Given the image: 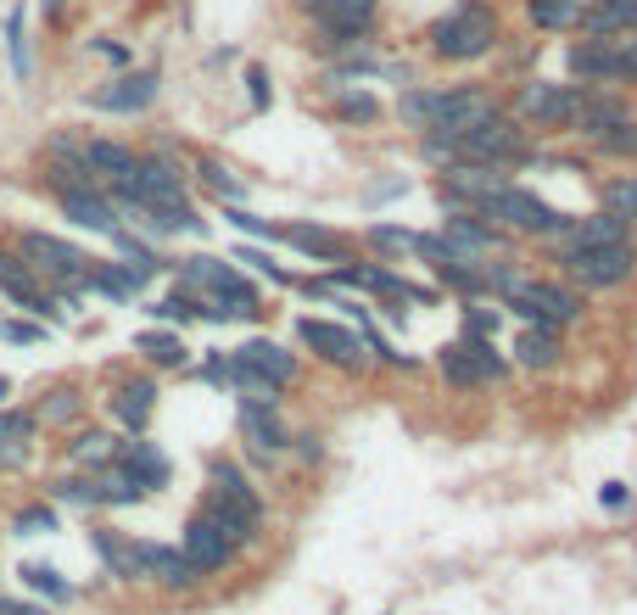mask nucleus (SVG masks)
<instances>
[{
  "mask_svg": "<svg viewBox=\"0 0 637 615\" xmlns=\"http://www.w3.org/2000/svg\"><path fill=\"white\" fill-rule=\"evenodd\" d=\"M470 218H498V224L526 229V235H559V229H565V218H559L548 202H536L531 191H515V185H504V191L470 202Z\"/></svg>",
  "mask_w": 637,
  "mask_h": 615,
  "instance_id": "obj_7",
  "label": "nucleus"
},
{
  "mask_svg": "<svg viewBox=\"0 0 637 615\" xmlns=\"http://www.w3.org/2000/svg\"><path fill=\"white\" fill-rule=\"evenodd\" d=\"M39 532H57V509L51 504H28L12 515V537H39Z\"/></svg>",
  "mask_w": 637,
  "mask_h": 615,
  "instance_id": "obj_33",
  "label": "nucleus"
},
{
  "mask_svg": "<svg viewBox=\"0 0 637 615\" xmlns=\"http://www.w3.org/2000/svg\"><path fill=\"white\" fill-rule=\"evenodd\" d=\"M593 146H599V152H610V157H637V118H626V123H615V129L593 134Z\"/></svg>",
  "mask_w": 637,
  "mask_h": 615,
  "instance_id": "obj_34",
  "label": "nucleus"
},
{
  "mask_svg": "<svg viewBox=\"0 0 637 615\" xmlns=\"http://www.w3.org/2000/svg\"><path fill=\"white\" fill-rule=\"evenodd\" d=\"M576 107H581V90L576 84H526L520 113L536 123H554V129H576Z\"/></svg>",
  "mask_w": 637,
  "mask_h": 615,
  "instance_id": "obj_12",
  "label": "nucleus"
},
{
  "mask_svg": "<svg viewBox=\"0 0 637 615\" xmlns=\"http://www.w3.org/2000/svg\"><path fill=\"white\" fill-rule=\"evenodd\" d=\"M493 286L515 303V314H526L531 324H543V330H565L581 319V297L554 286V280H520L509 269H493Z\"/></svg>",
  "mask_w": 637,
  "mask_h": 615,
  "instance_id": "obj_3",
  "label": "nucleus"
},
{
  "mask_svg": "<svg viewBox=\"0 0 637 615\" xmlns=\"http://www.w3.org/2000/svg\"><path fill=\"white\" fill-rule=\"evenodd\" d=\"M581 28L593 34V39H604V34H626V28H637V0H599V7H587V17H581Z\"/></svg>",
  "mask_w": 637,
  "mask_h": 615,
  "instance_id": "obj_24",
  "label": "nucleus"
},
{
  "mask_svg": "<svg viewBox=\"0 0 637 615\" xmlns=\"http://www.w3.org/2000/svg\"><path fill=\"white\" fill-rule=\"evenodd\" d=\"M335 118L369 123V118H380V102L375 96H358V90H335Z\"/></svg>",
  "mask_w": 637,
  "mask_h": 615,
  "instance_id": "obj_35",
  "label": "nucleus"
},
{
  "mask_svg": "<svg viewBox=\"0 0 637 615\" xmlns=\"http://www.w3.org/2000/svg\"><path fill=\"white\" fill-rule=\"evenodd\" d=\"M134 347L152 358V364H163V369H179L185 364V347H179V336H168V330H145Z\"/></svg>",
  "mask_w": 637,
  "mask_h": 615,
  "instance_id": "obj_31",
  "label": "nucleus"
},
{
  "mask_svg": "<svg viewBox=\"0 0 637 615\" xmlns=\"http://www.w3.org/2000/svg\"><path fill=\"white\" fill-rule=\"evenodd\" d=\"M240 431H247V442H258L263 453H280L285 448V431L269 403H240Z\"/></svg>",
  "mask_w": 637,
  "mask_h": 615,
  "instance_id": "obj_25",
  "label": "nucleus"
},
{
  "mask_svg": "<svg viewBox=\"0 0 637 615\" xmlns=\"http://www.w3.org/2000/svg\"><path fill=\"white\" fill-rule=\"evenodd\" d=\"M610 241H626V224L615 213H593L581 224H565L559 229V252H576V247H610Z\"/></svg>",
  "mask_w": 637,
  "mask_h": 615,
  "instance_id": "obj_20",
  "label": "nucleus"
},
{
  "mask_svg": "<svg viewBox=\"0 0 637 615\" xmlns=\"http://www.w3.org/2000/svg\"><path fill=\"white\" fill-rule=\"evenodd\" d=\"M152 314H157V319H213V308H208V303H196V297H185V292H179V297L152 303Z\"/></svg>",
  "mask_w": 637,
  "mask_h": 615,
  "instance_id": "obj_39",
  "label": "nucleus"
},
{
  "mask_svg": "<svg viewBox=\"0 0 637 615\" xmlns=\"http://www.w3.org/2000/svg\"><path fill=\"white\" fill-rule=\"evenodd\" d=\"M515 358H520L526 369H548V364L559 358V336L536 324V330H526V336H515Z\"/></svg>",
  "mask_w": 637,
  "mask_h": 615,
  "instance_id": "obj_27",
  "label": "nucleus"
},
{
  "mask_svg": "<svg viewBox=\"0 0 637 615\" xmlns=\"http://www.w3.org/2000/svg\"><path fill=\"white\" fill-rule=\"evenodd\" d=\"M113 464L123 470V476H129L140 493H152V487H163V482H168V459H163L152 442H123V448L113 453Z\"/></svg>",
  "mask_w": 637,
  "mask_h": 615,
  "instance_id": "obj_18",
  "label": "nucleus"
},
{
  "mask_svg": "<svg viewBox=\"0 0 637 615\" xmlns=\"http://www.w3.org/2000/svg\"><path fill=\"white\" fill-rule=\"evenodd\" d=\"M274 241L303 247V252H314V258H325V263H347V247H341V235L314 229V224H285V229H274Z\"/></svg>",
  "mask_w": 637,
  "mask_h": 615,
  "instance_id": "obj_21",
  "label": "nucleus"
},
{
  "mask_svg": "<svg viewBox=\"0 0 637 615\" xmlns=\"http://www.w3.org/2000/svg\"><path fill=\"white\" fill-rule=\"evenodd\" d=\"M425 146L436 157H459V163H475V168H498V163L526 157V134L498 113V118H486V123H475V129H464L453 140H425Z\"/></svg>",
  "mask_w": 637,
  "mask_h": 615,
  "instance_id": "obj_4",
  "label": "nucleus"
},
{
  "mask_svg": "<svg viewBox=\"0 0 637 615\" xmlns=\"http://www.w3.org/2000/svg\"><path fill=\"white\" fill-rule=\"evenodd\" d=\"M90 102L102 107V113H145V107L157 102V73H129L113 90H95Z\"/></svg>",
  "mask_w": 637,
  "mask_h": 615,
  "instance_id": "obj_19",
  "label": "nucleus"
},
{
  "mask_svg": "<svg viewBox=\"0 0 637 615\" xmlns=\"http://www.w3.org/2000/svg\"><path fill=\"white\" fill-rule=\"evenodd\" d=\"M23 263L45 280H57V286H84V269H90V258L79 247L57 241V235H45V229L23 235Z\"/></svg>",
  "mask_w": 637,
  "mask_h": 615,
  "instance_id": "obj_10",
  "label": "nucleus"
},
{
  "mask_svg": "<svg viewBox=\"0 0 637 615\" xmlns=\"http://www.w3.org/2000/svg\"><path fill=\"white\" fill-rule=\"evenodd\" d=\"M0 336H7V342H45V324H28V319H7V324H0Z\"/></svg>",
  "mask_w": 637,
  "mask_h": 615,
  "instance_id": "obj_42",
  "label": "nucleus"
},
{
  "mask_svg": "<svg viewBox=\"0 0 637 615\" xmlns=\"http://www.w3.org/2000/svg\"><path fill=\"white\" fill-rule=\"evenodd\" d=\"M152 409H157V387H152V381H129V387H118V398H113V414L129 425V431H140V425L152 419Z\"/></svg>",
  "mask_w": 637,
  "mask_h": 615,
  "instance_id": "obj_26",
  "label": "nucleus"
},
{
  "mask_svg": "<svg viewBox=\"0 0 637 615\" xmlns=\"http://www.w3.org/2000/svg\"><path fill=\"white\" fill-rule=\"evenodd\" d=\"M0 615H45L39 604H23V599H0Z\"/></svg>",
  "mask_w": 637,
  "mask_h": 615,
  "instance_id": "obj_44",
  "label": "nucleus"
},
{
  "mask_svg": "<svg viewBox=\"0 0 637 615\" xmlns=\"http://www.w3.org/2000/svg\"><path fill=\"white\" fill-rule=\"evenodd\" d=\"M229 375H252V381H269V387H285L297 375V358L274 342H247L229 353Z\"/></svg>",
  "mask_w": 637,
  "mask_h": 615,
  "instance_id": "obj_13",
  "label": "nucleus"
},
{
  "mask_svg": "<svg viewBox=\"0 0 637 615\" xmlns=\"http://www.w3.org/2000/svg\"><path fill=\"white\" fill-rule=\"evenodd\" d=\"M185 559L208 577V571H224V565L235 559V543L213 527L208 515H190V527H185Z\"/></svg>",
  "mask_w": 637,
  "mask_h": 615,
  "instance_id": "obj_14",
  "label": "nucleus"
},
{
  "mask_svg": "<svg viewBox=\"0 0 637 615\" xmlns=\"http://www.w3.org/2000/svg\"><path fill=\"white\" fill-rule=\"evenodd\" d=\"M570 73L576 79H593V84H615V79H637V28L626 34H604V39H587L570 51Z\"/></svg>",
  "mask_w": 637,
  "mask_h": 615,
  "instance_id": "obj_8",
  "label": "nucleus"
},
{
  "mask_svg": "<svg viewBox=\"0 0 637 615\" xmlns=\"http://www.w3.org/2000/svg\"><path fill=\"white\" fill-rule=\"evenodd\" d=\"M531 17L543 28H576L587 17V0H531Z\"/></svg>",
  "mask_w": 637,
  "mask_h": 615,
  "instance_id": "obj_29",
  "label": "nucleus"
},
{
  "mask_svg": "<svg viewBox=\"0 0 637 615\" xmlns=\"http://www.w3.org/2000/svg\"><path fill=\"white\" fill-rule=\"evenodd\" d=\"M185 286L208 292L213 319H252L258 314V292L247 274H235L224 258H185Z\"/></svg>",
  "mask_w": 637,
  "mask_h": 615,
  "instance_id": "obj_5",
  "label": "nucleus"
},
{
  "mask_svg": "<svg viewBox=\"0 0 637 615\" xmlns=\"http://www.w3.org/2000/svg\"><path fill=\"white\" fill-rule=\"evenodd\" d=\"M7 39H12V73L17 79H28V34H23V7H12V17H7Z\"/></svg>",
  "mask_w": 637,
  "mask_h": 615,
  "instance_id": "obj_38",
  "label": "nucleus"
},
{
  "mask_svg": "<svg viewBox=\"0 0 637 615\" xmlns=\"http://www.w3.org/2000/svg\"><path fill=\"white\" fill-rule=\"evenodd\" d=\"M297 336H303L325 364H341V369H353V364L364 358V342L353 336V330L330 324V319H303V324H297Z\"/></svg>",
  "mask_w": 637,
  "mask_h": 615,
  "instance_id": "obj_15",
  "label": "nucleus"
},
{
  "mask_svg": "<svg viewBox=\"0 0 637 615\" xmlns=\"http://www.w3.org/2000/svg\"><path fill=\"white\" fill-rule=\"evenodd\" d=\"M0 292H7L17 308L39 314V319H57V314H62L51 297H45V292L34 286V269H28L23 258H12V252H0Z\"/></svg>",
  "mask_w": 637,
  "mask_h": 615,
  "instance_id": "obj_16",
  "label": "nucleus"
},
{
  "mask_svg": "<svg viewBox=\"0 0 637 615\" xmlns=\"http://www.w3.org/2000/svg\"><path fill=\"white\" fill-rule=\"evenodd\" d=\"M62 213L73 218V224H84V229H118V208L102 197V191H95V185H62Z\"/></svg>",
  "mask_w": 637,
  "mask_h": 615,
  "instance_id": "obj_17",
  "label": "nucleus"
},
{
  "mask_svg": "<svg viewBox=\"0 0 637 615\" xmlns=\"http://www.w3.org/2000/svg\"><path fill=\"white\" fill-rule=\"evenodd\" d=\"M57 7H62V0H45V12H57Z\"/></svg>",
  "mask_w": 637,
  "mask_h": 615,
  "instance_id": "obj_49",
  "label": "nucleus"
},
{
  "mask_svg": "<svg viewBox=\"0 0 637 615\" xmlns=\"http://www.w3.org/2000/svg\"><path fill=\"white\" fill-rule=\"evenodd\" d=\"M90 543H95V554H102V559L113 565V577H123V582H134V543H123L118 532H95Z\"/></svg>",
  "mask_w": 637,
  "mask_h": 615,
  "instance_id": "obj_30",
  "label": "nucleus"
},
{
  "mask_svg": "<svg viewBox=\"0 0 637 615\" xmlns=\"http://www.w3.org/2000/svg\"><path fill=\"white\" fill-rule=\"evenodd\" d=\"M79 414V392H51V403H45L34 419H51V425H62V419H73Z\"/></svg>",
  "mask_w": 637,
  "mask_h": 615,
  "instance_id": "obj_41",
  "label": "nucleus"
},
{
  "mask_svg": "<svg viewBox=\"0 0 637 615\" xmlns=\"http://www.w3.org/2000/svg\"><path fill=\"white\" fill-rule=\"evenodd\" d=\"M263 84H269V79H263V68H252V102H258V107L269 102V90H263Z\"/></svg>",
  "mask_w": 637,
  "mask_h": 615,
  "instance_id": "obj_47",
  "label": "nucleus"
},
{
  "mask_svg": "<svg viewBox=\"0 0 637 615\" xmlns=\"http://www.w3.org/2000/svg\"><path fill=\"white\" fill-rule=\"evenodd\" d=\"M34 414H23V409H0V448H7V442H28L34 437Z\"/></svg>",
  "mask_w": 637,
  "mask_h": 615,
  "instance_id": "obj_40",
  "label": "nucleus"
},
{
  "mask_svg": "<svg viewBox=\"0 0 637 615\" xmlns=\"http://www.w3.org/2000/svg\"><path fill=\"white\" fill-rule=\"evenodd\" d=\"M604 208H610L621 224H637V174H632V179H610V185H604Z\"/></svg>",
  "mask_w": 637,
  "mask_h": 615,
  "instance_id": "obj_32",
  "label": "nucleus"
},
{
  "mask_svg": "<svg viewBox=\"0 0 637 615\" xmlns=\"http://www.w3.org/2000/svg\"><path fill=\"white\" fill-rule=\"evenodd\" d=\"M17 577H23V588L45 593V599H51V604H68V599H73V582H68V577L57 571V565H39V559H28V565H23Z\"/></svg>",
  "mask_w": 637,
  "mask_h": 615,
  "instance_id": "obj_28",
  "label": "nucleus"
},
{
  "mask_svg": "<svg viewBox=\"0 0 637 615\" xmlns=\"http://www.w3.org/2000/svg\"><path fill=\"white\" fill-rule=\"evenodd\" d=\"M565 274L587 292H615L637 274V247L632 241H610V247H576V252H559Z\"/></svg>",
  "mask_w": 637,
  "mask_h": 615,
  "instance_id": "obj_6",
  "label": "nucleus"
},
{
  "mask_svg": "<svg viewBox=\"0 0 637 615\" xmlns=\"http://www.w3.org/2000/svg\"><path fill=\"white\" fill-rule=\"evenodd\" d=\"M240 263H258V269H263V274H269V280H280V286H285V280H291V274H285V269H280V263H269V258H263V252H240Z\"/></svg>",
  "mask_w": 637,
  "mask_h": 615,
  "instance_id": "obj_43",
  "label": "nucleus"
},
{
  "mask_svg": "<svg viewBox=\"0 0 637 615\" xmlns=\"http://www.w3.org/2000/svg\"><path fill=\"white\" fill-rule=\"evenodd\" d=\"M443 375L453 387H486L504 375V353L486 342V336H464L453 347H443Z\"/></svg>",
  "mask_w": 637,
  "mask_h": 615,
  "instance_id": "obj_11",
  "label": "nucleus"
},
{
  "mask_svg": "<svg viewBox=\"0 0 637 615\" xmlns=\"http://www.w3.org/2000/svg\"><path fill=\"white\" fill-rule=\"evenodd\" d=\"M0 398H12V381H7V375H0Z\"/></svg>",
  "mask_w": 637,
  "mask_h": 615,
  "instance_id": "obj_48",
  "label": "nucleus"
},
{
  "mask_svg": "<svg viewBox=\"0 0 637 615\" xmlns=\"http://www.w3.org/2000/svg\"><path fill=\"white\" fill-rule=\"evenodd\" d=\"M498 39V17L486 0H459L453 12H443L430 23V51L448 57V62H470V57H486Z\"/></svg>",
  "mask_w": 637,
  "mask_h": 615,
  "instance_id": "obj_2",
  "label": "nucleus"
},
{
  "mask_svg": "<svg viewBox=\"0 0 637 615\" xmlns=\"http://www.w3.org/2000/svg\"><path fill=\"white\" fill-rule=\"evenodd\" d=\"M443 241L459 252V263H470L475 252H493L498 247V235L493 229H486L481 218H470V213H459V218H448V235H443Z\"/></svg>",
  "mask_w": 637,
  "mask_h": 615,
  "instance_id": "obj_23",
  "label": "nucleus"
},
{
  "mask_svg": "<svg viewBox=\"0 0 637 615\" xmlns=\"http://www.w3.org/2000/svg\"><path fill=\"white\" fill-rule=\"evenodd\" d=\"M113 453H118V448H113L107 431H84V437L73 442V459H79V464H113Z\"/></svg>",
  "mask_w": 637,
  "mask_h": 615,
  "instance_id": "obj_37",
  "label": "nucleus"
},
{
  "mask_svg": "<svg viewBox=\"0 0 637 615\" xmlns=\"http://www.w3.org/2000/svg\"><path fill=\"white\" fill-rule=\"evenodd\" d=\"M202 174H208V185H219V191H235V179H229V174H224V168H219V163H208V168H202Z\"/></svg>",
  "mask_w": 637,
  "mask_h": 615,
  "instance_id": "obj_45",
  "label": "nucleus"
},
{
  "mask_svg": "<svg viewBox=\"0 0 637 615\" xmlns=\"http://www.w3.org/2000/svg\"><path fill=\"white\" fill-rule=\"evenodd\" d=\"M319 23V45L325 51H347V45L364 39L369 17H375V0H303Z\"/></svg>",
  "mask_w": 637,
  "mask_h": 615,
  "instance_id": "obj_9",
  "label": "nucleus"
},
{
  "mask_svg": "<svg viewBox=\"0 0 637 615\" xmlns=\"http://www.w3.org/2000/svg\"><path fill=\"white\" fill-rule=\"evenodd\" d=\"M51 498H62V504H102V487H95V476H62L57 487H51Z\"/></svg>",
  "mask_w": 637,
  "mask_h": 615,
  "instance_id": "obj_36",
  "label": "nucleus"
},
{
  "mask_svg": "<svg viewBox=\"0 0 637 615\" xmlns=\"http://www.w3.org/2000/svg\"><path fill=\"white\" fill-rule=\"evenodd\" d=\"M632 113L615 102V96H604V90H581V107H576V129L581 134H604V129H615V123H626Z\"/></svg>",
  "mask_w": 637,
  "mask_h": 615,
  "instance_id": "obj_22",
  "label": "nucleus"
},
{
  "mask_svg": "<svg viewBox=\"0 0 637 615\" xmlns=\"http://www.w3.org/2000/svg\"><path fill=\"white\" fill-rule=\"evenodd\" d=\"M604 504H610V509H626V487L610 482V487H604Z\"/></svg>",
  "mask_w": 637,
  "mask_h": 615,
  "instance_id": "obj_46",
  "label": "nucleus"
},
{
  "mask_svg": "<svg viewBox=\"0 0 637 615\" xmlns=\"http://www.w3.org/2000/svg\"><path fill=\"white\" fill-rule=\"evenodd\" d=\"M398 113L409 129H425V140H453L486 118H498V107L481 90H403Z\"/></svg>",
  "mask_w": 637,
  "mask_h": 615,
  "instance_id": "obj_1",
  "label": "nucleus"
}]
</instances>
